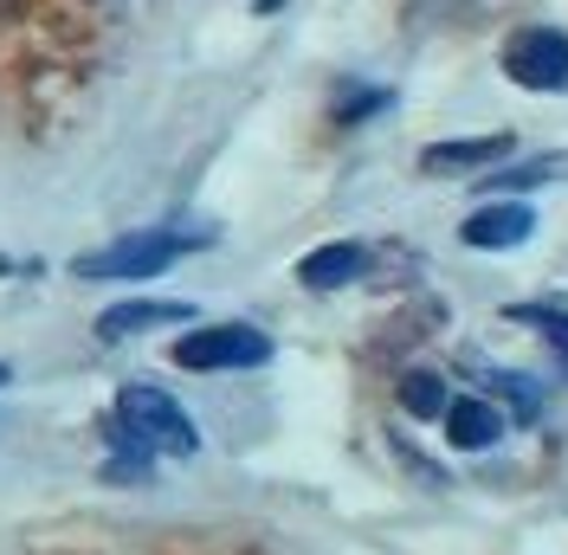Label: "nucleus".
<instances>
[{
	"instance_id": "f257e3e1",
	"label": "nucleus",
	"mask_w": 568,
	"mask_h": 555,
	"mask_svg": "<svg viewBox=\"0 0 568 555\" xmlns=\"http://www.w3.org/2000/svg\"><path fill=\"white\" fill-rule=\"evenodd\" d=\"M116 420H123V440L136 452H175V458H187V452L201 446L194 420L181 414L162 387H142V382L123 387V394H116Z\"/></svg>"
},
{
	"instance_id": "f03ea898",
	"label": "nucleus",
	"mask_w": 568,
	"mask_h": 555,
	"mask_svg": "<svg viewBox=\"0 0 568 555\" xmlns=\"http://www.w3.org/2000/svg\"><path fill=\"white\" fill-rule=\"evenodd\" d=\"M194 233H130V240H116L104 245V252H84L71 272L78 278H91V284H104V278H155V272H169L181 252H194Z\"/></svg>"
},
{
	"instance_id": "7ed1b4c3",
	"label": "nucleus",
	"mask_w": 568,
	"mask_h": 555,
	"mask_svg": "<svg viewBox=\"0 0 568 555\" xmlns=\"http://www.w3.org/2000/svg\"><path fill=\"white\" fill-rule=\"evenodd\" d=\"M181 369H258L272 362V336L252 323H213V330H187L175 343Z\"/></svg>"
},
{
	"instance_id": "20e7f679",
	"label": "nucleus",
	"mask_w": 568,
	"mask_h": 555,
	"mask_svg": "<svg viewBox=\"0 0 568 555\" xmlns=\"http://www.w3.org/2000/svg\"><path fill=\"white\" fill-rule=\"evenodd\" d=\"M504 78L524 91H568V33L530 27L504 46Z\"/></svg>"
},
{
	"instance_id": "39448f33",
	"label": "nucleus",
	"mask_w": 568,
	"mask_h": 555,
	"mask_svg": "<svg viewBox=\"0 0 568 555\" xmlns=\"http://www.w3.org/2000/svg\"><path fill=\"white\" fill-rule=\"evenodd\" d=\"M459 233H465V245H478V252H510V245H524L536 233V213L524 208V201H497V208L471 213Z\"/></svg>"
},
{
	"instance_id": "423d86ee",
	"label": "nucleus",
	"mask_w": 568,
	"mask_h": 555,
	"mask_svg": "<svg viewBox=\"0 0 568 555\" xmlns=\"http://www.w3.org/2000/svg\"><path fill=\"white\" fill-rule=\"evenodd\" d=\"M194 304H175V297H130V304H110L98 316V336L110 343H123V336H136V330H155V323H187Z\"/></svg>"
},
{
	"instance_id": "0eeeda50",
	"label": "nucleus",
	"mask_w": 568,
	"mask_h": 555,
	"mask_svg": "<svg viewBox=\"0 0 568 555\" xmlns=\"http://www.w3.org/2000/svg\"><path fill=\"white\" fill-rule=\"evenodd\" d=\"M517 142L510 137H465V142H433L420 155V174H471V169H491L504 162Z\"/></svg>"
},
{
	"instance_id": "6e6552de",
	"label": "nucleus",
	"mask_w": 568,
	"mask_h": 555,
	"mask_svg": "<svg viewBox=\"0 0 568 555\" xmlns=\"http://www.w3.org/2000/svg\"><path fill=\"white\" fill-rule=\"evenodd\" d=\"M368 272V252L349 240H336V245H317L304 265H297V278L311 284V291H343V284H355V278Z\"/></svg>"
},
{
	"instance_id": "1a4fd4ad",
	"label": "nucleus",
	"mask_w": 568,
	"mask_h": 555,
	"mask_svg": "<svg viewBox=\"0 0 568 555\" xmlns=\"http://www.w3.org/2000/svg\"><path fill=\"white\" fill-rule=\"evenodd\" d=\"M446 440L459 452H491L504 440V414H497L491 401H453L446 407Z\"/></svg>"
},
{
	"instance_id": "9d476101",
	"label": "nucleus",
	"mask_w": 568,
	"mask_h": 555,
	"mask_svg": "<svg viewBox=\"0 0 568 555\" xmlns=\"http://www.w3.org/2000/svg\"><path fill=\"white\" fill-rule=\"evenodd\" d=\"M400 407H407L414 420H446L453 394H446V382H439V375L414 369V375H400Z\"/></svg>"
},
{
	"instance_id": "9b49d317",
	"label": "nucleus",
	"mask_w": 568,
	"mask_h": 555,
	"mask_svg": "<svg viewBox=\"0 0 568 555\" xmlns=\"http://www.w3.org/2000/svg\"><path fill=\"white\" fill-rule=\"evenodd\" d=\"M510 323H524V330H536L542 343L556 349V362H562V375H568V316L562 311H542V304H510Z\"/></svg>"
},
{
	"instance_id": "f8f14e48",
	"label": "nucleus",
	"mask_w": 568,
	"mask_h": 555,
	"mask_svg": "<svg viewBox=\"0 0 568 555\" xmlns=\"http://www.w3.org/2000/svg\"><path fill=\"white\" fill-rule=\"evenodd\" d=\"M562 174V155H536L524 169H504V174H485L491 188H542V181H556Z\"/></svg>"
},
{
	"instance_id": "ddd939ff",
	"label": "nucleus",
	"mask_w": 568,
	"mask_h": 555,
	"mask_svg": "<svg viewBox=\"0 0 568 555\" xmlns=\"http://www.w3.org/2000/svg\"><path fill=\"white\" fill-rule=\"evenodd\" d=\"M485 382H491L497 394H504V401H510V407H517L524 420H536V414H542V394H536V387L524 382V375H504V369H497V375H485Z\"/></svg>"
},
{
	"instance_id": "4468645a",
	"label": "nucleus",
	"mask_w": 568,
	"mask_h": 555,
	"mask_svg": "<svg viewBox=\"0 0 568 555\" xmlns=\"http://www.w3.org/2000/svg\"><path fill=\"white\" fill-rule=\"evenodd\" d=\"M252 7H258V13H278L284 0H252Z\"/></svg>"
},
{
	"instance_id": "2eb2a0df",
	"label": "nucleus",
	"mask_w": 568,
	"mask_h": 555,
	"mask_svg": "<svg viewBox=\"0 0 568 555\" xmlns=\"http://www.w3.org/2000/svg\"><path fill=\"white\" fill-rule=\"evenodd\" d=\"M7 375H13V369H7V362H0V382H7Z\"/></svg>"
}]
</instances>
